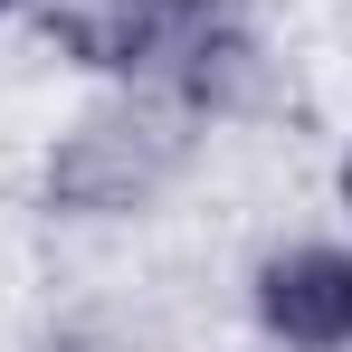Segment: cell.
<instances>
[{
  "mask_svg": "<svg viewBox=\"0 0 352 352\" xmlns=\"http://www.w3.org/2000/svg\"><path fill=\"white\" fill-rule=\"evenodd\" d=\"M58 29L76 58L124 76H181L210 96V76L238 48V0H58Z\"/></svg>",
  "mask_w": 352,
  "mask_h": 352,
  "instance_id": "6da1fadb",
  "label": "cell"
},
{
  "mask_svg": "<svg viewBox=\"0 0 352 352\" xmlns=\"http://www.w3.org/2000/svg\"><path fill=\"white\" fill-rule=\"evenodd\" d=\"M257 314L267 333L305 352H352V248H286L257 267Z\"/></svg>",
  "mask_w": 352,
  "mask_h": 352,
  "instance_id": "7a4b0ae2",
  "label": "cell"
},
{
  "mask_svg": "<svg viewBox=\"0 0 352 352\" xmlns=\"http://www.w3.org/2000/svg\"><path fill=\"white\" fill-rule=\"evenodd\" d=\"M343 200H352V162H343Z\"/></svg>",
  "mask_w": 352,
  "mask_h": 352,
  "instance_id": "3957f363",
  "label": "cell"
}]
</instances>
